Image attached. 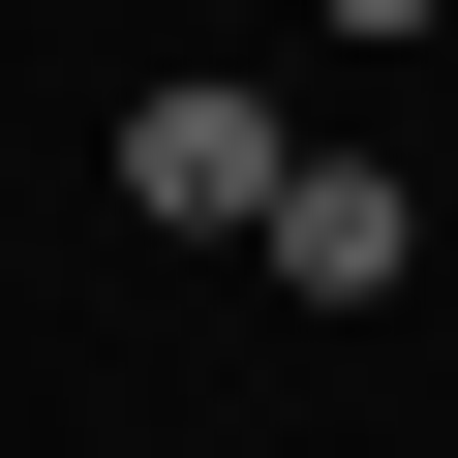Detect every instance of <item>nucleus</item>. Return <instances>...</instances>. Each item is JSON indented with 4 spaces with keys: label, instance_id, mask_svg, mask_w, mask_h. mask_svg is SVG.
Listing matches in <instances>:
<instances>
[{
    "label": "nucleus",
    "instance_id": "f257e3e1",
    "mask_svg": "<svg viewBox=\"0 0 458 458\" xmlns=\"http://www.w3.org/2000/svg\"><path fill=\"white\" fill-rule=\"evenodd\" d=\"M276 183H306V123H276L245 62H183V92H123V214H153V245H245Z\"/></svg>",
    "mask_w": 458,
    "mask_h": 458
},
{
    "label": "nucleus",
    "instance_id": "f03ea898",
    "mask_svg": "<svg viewBox=\"0 0 458 458\" xmlns=\"http://www.w3.org/2000/svg\"><path fill=\"white\" fill-rule=\"evenodd\" d=\"M245 276H276V306H397V276H428V214H397L367 153H306V183L245 214Z\"/></svg>",
    "mask_w": 458,
    "mask_h": 458
},
{
    "label": "nucleus",
    "instance_id": "7ed1b4c3",
    "mask_svg": "<svg viewBox=\"0 0 458 458\" xmlns=\"http://www.w3.org/2000/svg\"><path fill=\"white\" fill-rule=\"evenodd\" d=\"M306 31H458V0H306Z\"/></svg>",
    "mask_w": 458,
    "mask_h": 458
}]
</instances>
